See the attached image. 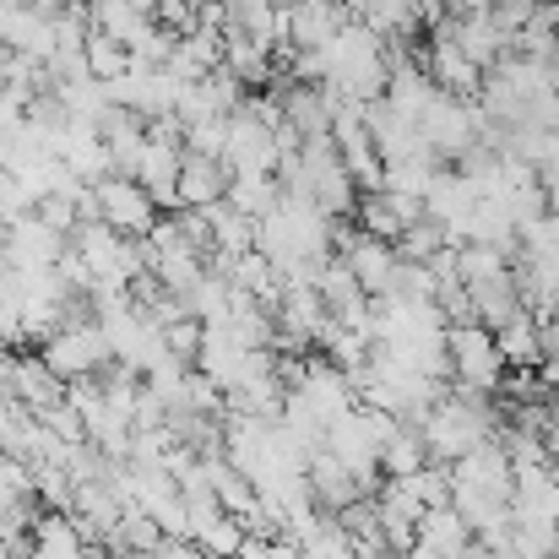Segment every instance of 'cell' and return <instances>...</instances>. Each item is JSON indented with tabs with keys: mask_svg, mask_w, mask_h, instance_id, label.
<instances>
[{
	"mask_svg": "<svg viewBox=\"0 0 559 559\" xmlns=\"http://www.w3.org/2000/svg\"><path fill=\"white\" fill-rule=\"evenodd\" d=\"M500 424H506V418H500L495 396H478V391H456V385H451L445 402H435V407L418 418V440H424V451H429L435 467H451V462H462L467 451L489 445Z\"/></svg>",
	"mask_w": 559,
	"mask_h": 559,
	"instance_id": "6da1fadb",
	"label": "cell"
},
{
	"mask_svg": "<svg viewBox=\"0 0 559 559\" xmlns=\"http://www.w3.org/2000/svg\"><path fill=\"white\" fill-rule=\"evenodd\" d=\"M445 359H451V385L456 391H478L495 396L500 391V354H495V332L489 326H445Z\"/></svg>",
	"mask_w": 559,
	"mask_h": 559,
	"instance_id": "7a4b0ae2",
	"label": "cell"
},
{
	"mask_svg": "<svg viewBox=\"0 0 559 559\" xmlns=\"http://www.w3.org/2000/svg\"><path fill=\"white\" fill-rule=\"evenodd\" d=\"M109 359H115V354H109V343H104L98 321L66 326V332H55V337H44V343H38V365L55 374V380H66V385L93 380V374L104 370Z\"/></svg>",
	"mask_w": 559,
	"mask_h": 559,
	"instance_id": "3957f363",
	"label": "cell"
},
{
	"mask_svg": "<svg viewBox=\"0 0 559 559\" xmlns=\"http://www.w3.org/2000/svg\"><path fill=\"white\" fill-rule=\"evenodd\" d=\"M93 195H98V223L115 228L120 239H147V234L158 228V201L136 186V180L109 175V180L93 186Z\"/></svg>",
	"mask_w": 559,
	"mask_h": 559,
	"instance_id": "277c9868",
	"label": "cell"
},
{
	"mask_svg": "<svg viewBox=\"0 0 559 559\" xmlns=\"http://www.w3.org/2000/svg\"><path fill=\"white\" fill-rule=\"evenodd\" d=\"M223 169L239 175H272L277 169V131H266L245 104L228 115V142H223Z\"/></svg>",
	"mask_w": 559,
	"mask_h": 559,
	"instance_id": "5b68a950",
	"label": "cell"
},
{
	"mask_svg": "<svg viewBox=\"0 0 559 559\" xmlns=\"http://www.w3.org/2000/svg\"><path fill=\"white\" fill-rule=\"evenodd\" d=\"M418 136L429 142V153L440 158V169H451L467 147H478V136H473V104L435 98V104L418 115Z\"/></svg>",
	"mask_w": 559,
	"mask_h": 559,
	"instance_id": "8992f818",
	"label": "cell"
},
{
	"mask_svg": "<svg viewBox=\"0 0 559 559\" xmlns=\"http://www.w3.org/2000/svg\"><path fill=\"white\" fill-rule=\"evenodd\" d=\"M418 60H424V71H429V82H435V93H440V98L473 104V98L484 93V71H478V66L451 44V38H424Z\"/></svg>",
	"mask_w": 559,
	"mask_h": 559,
	"instance_id": "52a82bcc",
	"label": "cell"
},
{
	"mask_svg": "<svg viewBox=\"0 0 559 559\" xmlns=\"http://www.w3.org/2000/svg\"><path fill=\"white\" fill-rule=\"evenodd\" d=\"M277 109H283V126L299 136V142H316V136H332V120H337V98L316 82H283L277 93Z\"/></svg>",
	"mask_w": 559,
	"mask_h": 559,
	"instance_id": "ba28073f",
	"label": "cell"
},
{
	"mask_svg": "<svg viewBox=\"0 0 559 559\" xmlns=\"http://www.w3.org/2000/svg\"><path fill=\"white\" fill-rule=\"evenodd\" d=\"M180 164H186V147H180V142H158V136H147L142 153H136L131 180L158 201V212H164V206L180 212V195H175V186H180Z\"/></svg>",
	"mask_w": 559,
	"mask_h": 559,
	"instance_id": "9c48e42d",
	"label": "cell"
},
{
	"mask_svg": "<svg viewBox=\"0 0 559 559\" xmlns=\"http://www.w3.org/2000/svg\"><path fill=\"white\" fill-rule=\"evenodd\" d=\"M348 22H354V11L343 0H294L288 5V49H326Z\"/></svg>",
	"mask_w": 559,
	"mask_h": 559,
	"instance_id": "30bf717a",
	"label": "cell"
},
{
	"mask_svg": "<svg viewBox=\"0 0 559 559\" xmlns=\"http://www.w3.org/2000/svg\"><path fill=\"white\" fill-rule=\"evenodd\" d=\"M5 385H11V402H16V407H27L33 418H44L49 407H60V402H66V380H55V374L44 370V365H38V354H11Z\"/></svg>",
	"mask_w": 559,
	"mask_h": 559,
	"instance_id": "8fae6325",
	"label": "cell"
},
{
	"mask_svg": "<svg viewBox=\"0 0 559 559\" xmlns=\"http://www.w3.org/2000/svg\"><path fill=\"white\" fill-rule=\"evenodd\" d=\"M0 245H5V261H11V266H55V261L66 255V234L44 228L33 212H27L22 223H11V228L0 234Z\"/></svg>",
	"mask_w": 559,
	"mask_h": 559,
	"instance_id": "7c38bea8",
	"label": "cell"
},
{
	"mask_svg": "<svg viewBox=\"0 0 559 559\" xmlns=\"http://www.w3.org/2000/svg\"><path fill=\"white\" fill-rule=\"evenodd\" d=\"M228 169H223V158H190L180 164V186H175V195H180V206H190V212H206V206H217L223 195H228Z\"/></svg>",
	"mask_w": 559,
	"mask_h": 559,
	"instance_id": "4fadbf2b",
	"label": "cell"
},
{
	"mask_svg": "<svg viewBox=\"0 0 559 559\" xmlns=\"http://www.w3.org/2000/svg\"><path fill=\"white\" fill-rule=\"evenodd\" d=\"M223 71L239 82V87H266L277 82V60L266 44L245 38V33H223Z\"/></svg>",
	"mask_w": 559,
	"mask_h": 559,
	"instance_id": "5bb4252c",
	"label": "cell"
},
{
	"mask_svg": "<svg viewBox=\"0 0 559 559\" xmlns=\"http://www.w3.org/2000/svg\"><path fill=\"white\" fill-rule=\"evenodd\" d=\"M495 354H500L506 370H538V365H544V332H538V316H533V310L511 316V321L495 332Z\"/></svg>",
	"mask_w": 559,
	"mask_h": 559,
	"instance_id": "9a60e30c",
	"label": "cell"
},
{
	"mask_svg": "<svg viewBox=\"0 0 559 559\" xmlns=\"http://www.w3.org/2000/svg\"><path fill=\"white\" fill-rule=\"evenodd\" d=\"M435 98H440V93H435V82H429L424 66H402V71L385 76V109L402 115V120H413V126H418V115H424Z\"/></svg>",
	"mask_w": 559,
	"mask_h": 559,
	"instance_id": "2e32d148",
	"label": "cell"
},
{
	"mask_svg": "<svg viewBox=\"0 0 559 559\" xmlns=\"http://www.w3.org/2000/svg\"><path fill=\"white\" fill-rule=\"evenodd\" d=\"M27 549H33V559H87V538L76 533V522H71V516L44 511V516L33 522Z\"/></svg>",
	"mask_w": 559,
	"mask_h": 559,
	"instance_id": "e0dca14e",
	"label": "cell"
},
{
	"mask_svg": "<svg viewBox=\"0 0 559 559\" xmlns=\"http://www.w3.org/2000/svg\"><path fill=\"white\" fill-rule=\"evenodd\" d=\"M413 544H424V549H435L440 559H451L473 544V527H467L451 506H435V511L418 516V538H413Z\"/></svg>",
	"mask_w": 559,
	"mask_h": 559,
	"instance_id": "ac0fdd59",
	"label": "cell"
},
{
	"mask_svg": "<svg viewBox=\"0 0 559 559\" xmlns=\"http://www.w3.org/2000/svg\"><path fill=\"white\" fill-rule=\"evenodd\" d=\"M206 228H212V250H217V255H245V250H255V223H250L245 212H234L228 201L206 206Z\"/></svg>",
	"mask_w": 559,
	"mask_h": 559,
	"instance_id": "d6986e66",
	"label": "cell"
},
{
	"mask_svg": "<svg viewBox=\"0 0 559 559\" xmlns=\"http://www.w3.org/2000/svg\"><path fill=\"white\" fill-rule=\"evenodd\" d=\"M418 467H429V451H424L418 429L396 424V429L385 435V445H380V478H413Z\"/></svg>",
	"mask_w": 559,
	"mask_h": 559,
	"instance_id": "ffe728a7",
	"label": "cell"
},
{
	"mask_svg": "<svg viewBox=\"0 0 559 559\" xmlns=\"http://www.w3.org/2000/svg\"><path fill=\"white\" fill-rule=\"evenodd\" d=\"M234 212H245L250 223H261L266 212H277V201H283V186L272 180V175H239V180H228V195H223Z\"/></svg>",
	"mask_w": 559,
	"mask_h": 559,
	"instance_id": "44dd1931",
	"label": "cell"
},
{
	"mask_svg": "<svg viewBox=\"0 0 559 559\" xmlns=\"http://www.w3.org/2000/svg\"><path fill=\"white\" fill-rule=\"evenodd\" d=\"M391 250H396V261H407V266H429V261L445 250V228H440L435 217H418L413 228H402V234H396V245H391Z\"/></svg>",
	"mask_w": 559,
	"mask_h": 559,
	"instance_id": "7402d4cb",
	"label": "cell"
},
{
	"mask_svg": "<svg viewBox=\"0 0 559 559\" xmlns=\"http://www.w3.org/2000/svg\"><path fill=\"white\" fill-rule=\"evenodd\" d=\"M82 60H87V82H98V87H109V82H120V76L131 71V55H126L115 38H104V33H87Z\"/></svg>",
	"mask_w": 559,
	"mask_h": 559,
	"instance_id": "603a6c76",
	"label": "cell"
},
{
	"mask_svg": "<svg viewBox=\"0 0 559 559\" xmlns=\"http://www.w3.org/2000/svg\"><path fill=\"white\" fill-rule=\"evenodd\" d=\"M511 266V255L506 250H489V245H462L456 250V283L467 288V283H484V277H495V272H506Z\"/></svg>",
	"mask_w": 559,
	"mask_h": 559,
	"instance_id": "cb8c5ba5",
	"label": "cell"
},
{
	"mask_svg": "<svg viewBox=\"0 0 559 559\" xmlns=\"http://www.w3.org/2000/svg\"><path fill=\"white\" fill-rule=\"evenodd\" d=\"M158 343H164V354H169V359H180V365L195 370V354H201V321H190V316L169 321V326L158 332Z\"/></svg>",
	"mask_w": 559,
	"mask_h": 559,
	"instance_id": "d4e9b609",
	"label": "cell"
},
{
	"mask_svg": "<svg viewBox=\"0 0 559 559\" xmlns=\"http://www.w3.org/2000/svg\"><path fill=\"white\" fill-rule=\"evenodd\" d=\"M33 467L27 462H11L0 456V506H33Z\"/></svg>",
	"mask_w": 559,
	"mask_h": 559,
	"instance_id": "484cf974",
	"label": "cell"
},
{
	"mask_svg": "<svg viewBox=\"0 0 559 559\" xmlns=\"http://www.w3.org/2000/svg\"><path fill=\"white\" fill-rule=\"evenodd\" d=\"M413 489H418V500H424V511H435V506H451V467H418L413 473Z\"/></svg>",
	"mask_w": 559,
	"mask_h": 559,
	"instance_id": "4316f807",
	"label": "cell"
},
{
	"mask_svg": "<svg viewBox=\"0 0 559 559\" xmlns=\"http://www.w3.org/2000/svg\"><path fill=\"white\" fill-rule=\"evenodd\" d=\"M147 559H206V555H201L190 538H164V544H158V549H153Z\"/></svg>",
	"mask_w": 559,
	"mask_h": 559,
	"instance_id": "83f0119b",
	"label": "cell"
},
{
	"mask_svg": "<svg viewBox=\"0 0 559 559\" xmlns=\"http://www.w3.org/2000/svg\"><path fill=\"white\" fill-rule=\"evenodd\" d=\"M538 332H544V359H559V316L555 321H538Z\"/></svg>",
	"mask_w": 559,
	"mask_h": 559,
	"instance_id": "f1b7e54d",
	"label": "cell"
},
{
	"mask_svg": "<svg viewBox=\"0 0 559 559\" xmlns=\"http://www.w3.org/2000/svg\"><path fill=\"white\" fill-rule=\"evenodd\" d=\"M33 11H44V16H60V11H71V5H82V0H27Z\"/></svg>",
	"mask_w": 559,
	"mask_h": 559,
	"instance_id": "f546056e",
	"label": "cell"
},
{
	"mask_svg": "<svg viewBox=\"0 0 559 559\" xmlns=\"http://www.w3.org/2000/svg\"><path fill=\"white\" fill-rule=\"evenodd\" d=\"M5 66H11V49H5V44H0V76H5Z\"/></svg>",
	"mask_w": 559,
	"mask_h": 559,
	"instance_id": "4dcf8cb0",
	"label": "cell"
},
{
	"mask_svg": "<svg viewBox=\"0 0 559 559\" xmlns=\"http://www.w3.org/2000/svg\"><path fill=\"white\" fill-rule=\"evenodd\" d=\"M549 66H555V71H559V33H555V60H549Z\"/></svg>",
	"mask_w": 559,
	"mask_h": 559,
	"instance_id": "1f68e13d",
	"label": "cell"
}]
</instances>
